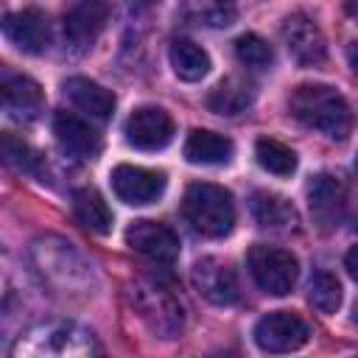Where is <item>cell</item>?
<instances>
[{"label":"cell","mask_w":358,"mask_h":358,"mask_svg":"<svg viewBox=\"0 0 358 358\" xmlns=\"http://www.w3.org/2000/svg\"><path fill=\"white\" fill-rule=\"evenodd\" d=\"M288 109L299 123L327 134L330 140H347L355 126L347 98L327 84H299L288 95Z\"/></svg>","instance_id":"obj_1"},{"label":"cell","mask_w":358,"mask_h":358,"mask_svg":"<svg viewBox=\"0 0 358 358\" xmlns=\"http://www.w3.org/2000/svg\"><path fill=\"white\" fill-rule=\"evenodd\" d=\"M182 210L187 224L204 238H224L235 227V201L232 193L224 190L221 185H210V182L190 185L185 190Z\"/></svg>","instance_id":"obj_2"},{"label":"cell","mask_w":358,"mask_h":358,"mask_svg":"<svg viewBox=\"0 0 358 358\" xmlns=\"http://www.w3.org/2000/svg\"><path fill=\"white\" fill-rule=\"evenodd\" d=\"M92 352H98L92 333L81 330L78 324H67V322L39 324L28 330L25 336H20L11 347L14 358H48V355L70 358V355H92Z\"/></svg>","instance_id":"obj_3"},{"label":"cell","mask_w":358,"mask_h":358,"mask_svg":"<svg viewBox=\"0 0 358 358\" xmlns=\"http://www.w3.org/2000/svg\"><path fill=\"white\" fill-rule=\"evenodd\" d=\"M131 305L145 327L159 338H176L185 330V305L165 282L140 280L131 285Z\"/></svg>","instance_id":"obj_4"},{"label":"cell","mask_w":358,"mask_h":358,"mask_svg":"<svg viewBox=\"0 0 358 358\" xmlns=\"http://www.w3.org/2000/svg\"><path fill=\"white\" fill-rule=\"evenodd\" d=\"M246 266L255 277V282L266 291V294H274V296H285L294 282H296V257L285 249H277V246H266V243H257L249 249L246 255Z\"/></svg>","instance_id":"obj_5"},{"label":"cell","mask_w":358,"mask_h":358,"mask_svg":"<svg viewBox=\"0 0 358 358\" xmlns=\"http://www.w3.org/2000/svg\"><path fill=\"white\" fill-rule=\"evenodd\" d=\"M308 338H310L308 322L291 310L266 313L255 324V344L263 352H291V350H299Z\"/></svg>","instance_id":"obj_6"},{"label":"cell","mask_w":358,"mask_h":358,"mask_svg":"<svg viewBox=\"0 0 358 358\" xmlns=\"http://www.w3.org/2000/svg\"><path fill=\"white\" fill-rule=\"evenodd\" d=\"M112 14L109 0H73L62 17V28H64V39L76 48L84 50L90 48L98 34L106 28Z\"/></svg>","instance_id":"obj_7"},{"label":"cell","mask_w":358,"mask_h":358,"mask_svg":"<svg viewBox=\"0 0 358 358\" xmlns=\"http://www.w3.org/2000/svg\"><path fill=\"white\" fill-rule=\"evenodd\" d=\"M126 243L143 255L145 260H151L154 266H171L179 257V238L171 227L159 224V221H134L126 229Z\"/></svg>","instance_id":"obj_8"},{"label":"cell","mask_w":358,"mask_h":358,"mask_svg":"<svg viewBox=\"0 0 358 358\" xmlns=\"http://www.w3.org/2000/svg\"><path fill=\"white\" fill-rule=\"evenodd\" d=\"M282 42L288 48V53L302 64V67H319L324 64L327 59V42H324V34L319 31V25L296 11L291 17H285L282 22Z\"/></svg>","instance_id":"obj_9"},{"label":"cell","mask_w":358,"mask_h":358,"mask_svg":"<svg viewBox=\"0 0 358 358\" xmlns=\"http://www.w3.org/2000/svg\"><path fill=\"white\" fill-rule=\"evenodd\" d=\"M126 140L140 151H159L173 140V120L159 106H140L126 120Z\"/></svg>","instance_id":"obj_10"},{"label":"cell","mask_w":358,"mask_h":358,"mask_svg":"<svg viewBox=\"0 0 358 358\" xmlns=\"http://www.w3.org/2000/svg\"><path fill=\"white\" fill-rule=\"evenodd\" d=\"M0 95H3V112L11 120H20V123L36 120L42 106H45L42 87L31 76H22V73H8L6 70L3 78H0Z\"/></svg>","instance_id":"obj_11"},{"label":"cell","mask_w":358,"mask_h":358,"mask_svg":"<svg viewBox=\"0 0 358 358\" xmlns=\"http://www.w3.org/2000/svg\"><path fill=\"white\" fill-rule=\"evenodd\" d=\"M112 190L126 204H151L165 193V173L140 165H117L112 171Z\"/></svg>","instance_id":"obj_12"},{"label":"cell","mask_w":358,"mask_h":358,"mask_svg":"<svg viewBox=\"0 0 358 358\" xmlns=\"http://www.w3.org/2000/svg\"><path fill=\"white\" fill-rule=\"evenodd\" d=\"M308 204L310 215L322 229H333L344 221L347 213V187L338 176L319 173L308 185Z\"/></svg>","instance_id":"obj_13"},{"label":"cell","mask_w":358,"mask_h":358,"mask_svg":"<svg viewBox=\"0 0 358 358\" xmlns=\"http://www.w3.org/2000/svg\"><path fill=\"white\" fill-rule=\"evenodd\" d=\"M193 285L213 305H235L241 296L235 271L215 257H201L193 266Z\"/></svg>","instance_id":"obj_14"},{"label":"cell","mask_w":358,"mask_h":358,"mask_svg":"<svg viewBox=\"0 0 358 358\" xmlns=\"http://www.w3.org/2000/svg\"><path fill=\"white\" fill-rule=\"evenodd\" d=\"M3 34L22 53H42L50 45V22L39 8H22L6 14Z\"/></svg>","instance_id":"obj_15"},{"label":"cell","mask_w":358,"mask_h":358,"mask_svg":"<svg viewBox=\"0 0 358 358\" xmlns=\"http://www.w3.org/2000/svg\"><path fill=\"white\" fill-rule=\"evenodd\" d=\"M53 134L59 148L73 159H92L101 151V134L90 126V120L78 117L76 112H56Z\"/></svg>","instance_id":"obj_16"},{"label":"cell","mask_w":358,"mask_h":358,"mask_svg":"<svg viewBox=\"0 0 358 358\" xmlns=\"http://www.w3.org/2000/svg\"><path fill=\"white\" fill-rule=\"evenodd\" d=\"M64 95L73 101L76 109H81L84 115H90L95 120H106L115 112V95L109 90H103L101 84L90 81V78H81V76L67 78L64 81Z\"/></svg>","instance_id":"obj_17"},{"label":"cell","mask_w":358,"mask_h":358,"mask_svg":"<svg viewBox=\"0 0 358 358\" xmlns=\"http://www.w3.org/2000/svg\"><path fill=\"white\" fill-rule=\"evenodd\" d=\"M252 101H255V87L238 76H229L210 90L207 109L221 117H235V115H243L252 106Z\"/></svg>","instance_id":"obj_18"},{"label":"cell","mask_w":358,"mask_h":358,"mask_svg":"<svg viewBox=\"0 0 358 358\" xmlns=\"http://www.w3.org/2000/svg\"><path fill=\"white\" fill-rule=\"evenodd\" d=\"M232 154H235L232 140L210 129H193L185 140V157L193 165H221L229 162Z\"/></svg>","instance_id":"obj_19"},{"label":"cell","mask_w":358,"mask_h":358,"mask_svg":"<svg viewBox=\"0 0 358 358\" xmlns=\"http://www.w3.org/2000/svg\"><path fill=\"white\" fill-rule=\"evenodd\" d=\"M73 215L76 221L98 235H106L112 229V210L106 207L103 196L92 187H78L73 190Z\"/></svg>","instance_id":"obj_20"},{"label":"cell","mask_w":358,"mask_h":358,"mask_svg":"<svg viewBox=\"0 0 358 358\" xmlns=\"http://www.w3.org/2000/svg\"><path fill=\"white\" fill-rule=\"evenodd\" d=\"M252 215L260 227H268V229H294L299 224L294 204L268 190H257L252 196Z\"/></svg>","instance_id":"obj_21"},{"label":"cell","mask_w":358,"mask_h":358,"mask_svg":"<svg viewBox=\"0 0 358 358\" xmlns=\"http://www.w3.org/2000/svg\"><path fill=\"white\" fill-rule=\"evenodd\" d=\"M168 59H171L173 73L182 81H199V78H204L210 73V56L193 39H185V36L173 39L171 48H168Z\"/></svg>","instance_id":"obj_22"},{"label":"cell","mask_w":358,"mask_h":358,"mask_svg":"<svg viewBox=\"0 0 358 358\" xmlns=\"http://www.w3.org/2000/svg\"><path fill=\"white\" fill-rule=\"evenodd\" d=\"M185 14L207 28H227L238 17L235 0H182Z\"/></svg>","instance_id":"obj_23"},{"label":"cell","mask_w":358,"mask_h":358,"mask_svg":"<svg viewBox=\"0 0 358 358\" xmlns=\"http://www.w3.org/2000/svg\"><path fill=\"white\" fill-rule=\"evenodd\" d=\"M255 157H257L260 168L274 176H291L296 171V154L274 137H260L255 143Z\"/></svg>","instance_id":"obj_24"},{"label":"cell","mask_w":358,"mask_h":358,"mask_svg":"<svg viewBox=\"0 0 358 358\" xmlns=\"http://www.w3.org/2000/svg\"><path fill=\"white\" fill-rule=\"evenodd\" d=\"M0 151H3V162L17 171V173H28V176H42V157L20 137L14 134H3L0 140Z\"/></svg>","instance_id":"obj_25"},{"label":"cell","mask_w":358,"mask_h":358,"mask_svg":"<svg viewBox=\"0 0 358 358\" xmlns=\"http://www.w3.org/2000/svg\"><path fill=\"white\" fill-rule=\"evenodd\" d=\"M308 302L319 313H336L341 305V285L330 271H316L308 282Z\"/></svg>","instance_id":"obj_26"},{"label":"cell","mask_w":358,"mask_h":358,"mask_svg":"<svg viewBox=\"0 0 358 358\" xmlns=\"http://www.w3.org/2000/svg\"><path fill=\"white\" fill-rule=\"evenodd\" d=\"M235 56H238L241 64H246V67H252V70H263V67H268V64L274 62L271 45H268L263 36H257V34H243V36H238V39H235Z\"/></svg>","instance_id":"obj_27"},{"label":"cell","mask_w":358,"mask_h":358,"mask_svg":"<svg viewBox=\"0 0 358 358\" xmlns=\"http://www.w3.org/2000/svg\"><path fill=\"white\" fill-rule=\"evenodd\" d=\"M344 266H347L350 277L358 282V246H352V249L347 252V257H344Z\"/></svg>","instance_id":"obj_28"},{"label":"cell","mask_w":358,"mask_h":358,"mask_svg":"<svg viewBox=\"0 0 358 358\" xmlns=\"http://www.w3.org/2000/svg\"><path fill=\"white\" fill-rule=\"evenodd\" d=\"M347 59H350V67L358 73V39H355V42L347 48Z\"/></svg>","instance_id":"obj_29"},{"label":"cell","mask_w":358,"mask_h":358,"mask_svg":"<svg viewBox=\"0 0 358 358\" xmlns=\"http://www.w3.org/2000/svg\"><path fill=\"white\" fill-rule=\"evenodd\" d=\"M344 8H347V14L352 20H358V0H344Z\"/></svg>","instance_id":"obj_30"},{"label":"cell","mask_w":358,"mask_h":358,"mask_svg":"<svg viewBox=\"0 0 358 358\" xmlns=\"http://www.w3.org/2000/svg\"><path fill=\"white\" fill-rule=\"evenodd\" d=\"M134 3H137V6H154L157 0H134Z\"/></svg>","instance_id":"obj_31"},{"label":"cell","mask_w":358,"mask_h":358,"mask_svg":"<svg viewBox=\"0 0 358 358\" xmlns=\"http://www.w3.org/2000/svg\"><path fill=\"white\" fill-rule=\"evenodd\" d=\"M355 322H358V305H355Z\"/></svg>","instance_id":"obj_32"},{"label":"cell","mask_w":358,"mask_h":358,"mask_svg":"<svg viewBox=\"0 0 358 358\" xmlns=\"http://www.w3.org/2000/svg\"><path fill=\"white\" fill-rule=\"evenodd\" d=\"M355 171H358V157H355Z\"/></svg>","instance_id":"obj_33"}]
</instances>
